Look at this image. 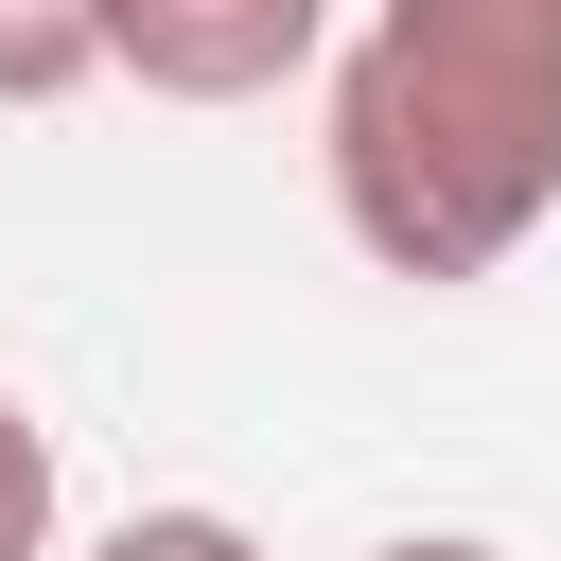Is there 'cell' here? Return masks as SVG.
Masks as SVG:
<instances>
[{
  "label": "cell",
  "mask_w": 561,
  "mask_h": 561,
  "mask_svg": "<svg viewBox=\"0 0 561 561\" xmlns=\"http://www.w3.org/2000/svg\"><path fill=\"white\" fill-rule=\"evenodd\" d=\"M105 561H263V543H245L228 508H123V526H105Z\"/></svg>",
  "instance_id": "5"
},
{
  "label": "cell",
  "mask_w": 561,
  "mask_h": 561,
  "mask_svg": "<svg viewBox=\"0 0 561 561\" xmlns=\"http://www.w3.org/2000/svg\"><path fill=\"white\" fill-rule=\"evenodd\" d=\"M386 561H491V543H386Z\"/></svg>",
  "instance_id": "6"
},
{
  "label": "cell",
  "mask_w": 561,
  "mask_h": 561,
  "mask_svg": "<svg viewBox=\"0 0 561 561\" xmlns=\"http://www.w3.org/2000/svg\"><path fill=\"white\" fill-rule=\"evenodd\" d=\"M316 18L333 0H105V70H140L175 105H245L316 53Z\"/></svg>",
  "instance_id": "2"
},
{
  "label": "cell",
  "mask_w": 561,
  "mask_h": 561,
  "mask_svg": "<svg viewBox=\"0 0 561 561\" xmlns=\"http://www.w3.org/2000/svg\"><path fill=\"white\" fill-rule=\"evenodd\" d=\"M105 70V0H0V105H53Z\"/></svg>",
  "instance_id": "3"
},
{
  "label": "cell",
  "mask_w": 561,
  "mask_h": 561,
  "mask_svg": "<svg viewBox=\"0 0 561 561\" xmlns=\"http://www.w3.org/2000/svg\"><path fill=\"white\" fill-rule=\"evenodd\" d=\"M333 210L386 280H491L561 210V0H386L333 70Z\"/></svg>",
  "instance_id": "1"
},
{
  "label": "cell",
  "mask_w": 561,
  "mask_h": 561,
  "mask_svg": "<svg viewBox=\"0 0 561 561\" xmlns=\"http://www.w3.org/2000/svg\"><path fill=\"white\" fill-rule=\"evenodd\" d=\"M35 543H53V438L0 403V561H35Z\"/></svg>",
  "instance_id": "4"
}]
</instances>
